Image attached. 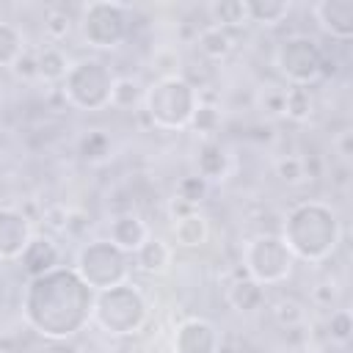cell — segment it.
Segmentation results:
<instances>
[{"label": "cell", "instance_id": "1", "mask_svg": "<svg viewBox=\"0 0 353 353\" xmlns=\"http://www.w3.org/2000/svg\"><path fill=\"white\" fill-rule=\"evenodd\" d=\"M94 290L74 268H55L30 279L22 292V317L44 339L63 342L91 323Z\"/></svg>", "mask_w": 353, "mask_h": 353}, {"label": "cell", "instance_id": "2", "mask_svg": "<svg viewBox=\"0 0 353 353\" xmlns=\"http://www.w3.org/2000/svg\"><path fill=\"white\" fill-rule=\"evenodd\" d=\"M342 237L339 215L325 201H301L284 215L281 240L287 243L290 254L295 259H303L309 265H320L328 259Z\"/></svg>", "mask_w": 353, "mask_h": 353}, {"label": "cell", "instance_id": "3", "mask_svg": "<svg viewBox=\"0 0 353 353\" xmlns=\"http://www.w3.org/2000/svg\"><path fill=\"white\" fill-rule=\"evenodd\" d=\"M149 320V301L146 295L124 281L119 287L94 292V306H91V323L108 334V336H132L138 334Z\"/></svg>", "mask_w": 353, "mask_h": 353}, {"label": "cell", "instance_id": "4", "mask_svg": "<svg viewBox=\"0 0 353 353\" xmlns=\"http://www.w3.org/2000/svg\"><path fill=\"white\" fill-rule=\"evenodd\" d=\"M196 105H199V88L182 74L157 77L143 91V110L149 121L165 132H179L190 127Z\"/></svg>", "mask_w": 353, "mask_h": 353}, {"label": "cell", "instance_id": "5", "mask_svg": "<svg viewBox=\"0 0 353 353\" xmlns=\"http://www.w3.org/2000/svg\"><path fill=\"white\" fill-rule=\"evenodd\" d=\"M113 80L116 77L108 63H102L97 58H83L69 66L66 77L61 80V94H63L66 105H72L74 110L97 113V110L110 108Z\"/></svg>", "mask_w": 353, "mask_h": 353}, {"label": "cell", "instance_id": "6", "mask_svg": "<svg viewBox=\"0 0 353 353\" xmlns=\"http://www.w3.org/2000/svg\"><path fill=\"white\" fill-rule=\"evenodd\" d=\"M130 268H132V256L119 251L110 240H91L80 245L74 254V273L94 292L130 281Z\"/></svg>", "mask_w": 353, "mask_h": 353}, {"label": "cell", "instance_id": "7", "mask_svg": "<svg viewBox=\"0 0 353 353\" xmlns=\"http://www.w3.org/2000/svg\"><path fill=\"white\" fill-rule=\"evenodd\" d=\"M295 256L281 234H256L243 245V273L262 287L281 284L292 276Z\"/></svg>", "mask_w": 353, "mask_h": 353}, {"label": "cell", "instance_id": "8", "mask_svg": "<svg viewBox=\"0 0 353 353\" xmlns=\"http://www.w3.org/2000/svg\"><path fill=\"white\" fill-rule=\"evenodd\" d=\"M80 39L94 50H113L130 33V11L124 3L116 0H91L83 6L80 19Z\"/></svg>", "mask_w": 353, "mask_h": 353}, {"label": "cell", "instance_id": "9", "mask_svg": "<svg viewBox=\"0 0 353 353\" xmlns=\"http://www.w3.org/2000/svg\"><path fill=\"white\" fill-rule=\"evenodd\" d=\"M323 47L303 33L287 36L279 41L276 52H273V66L276 72L290 83V85H312L323 77Z\"/></svg>", "mask_w": 353, "mask_h": 353}, {"label": "cell", "instance_id": "10", "mask_svg": "<svg viewBox=\"0 0 353 353\" xmlns=\"http://www.w3.org/2000/svg\"><path fill=\"white\" fill-rule=\"evenodd\" d=\"M33 240L30 218L11 204L0 207V262H17L28 243Z\"/></svg>", "mask_w": 353, "mask_h": 353}, {"label": "cell", "instance_id": "11", "mask_svg": "<svg viewBox=\"0 0 353 353\" xmlns=\"http://www.w3.org/2000/svg\"><path fill=\"white\" fill-rule=\"evenodd\" d=\"M221 342V331L207 317H185L171 339L174 353H215Z\"/></svg>", "mask_w": 353, "mask_h": 353}, {"label": "cell", "instance_id": "12", "mask_svg": "<svg viewBox=\"0 0 353 353\" xmlns=\"http://www.w3.org/2000/svg\"><path fill=\"white\" fill-rule=\"evenodd\" d=\"M312 14L323 33L336 41L353 39V0H320L312 6Z\"/></svg>", "mask_w": 353, "mask_h": 353}, {"label": "cell", "instance_id": "13", "mask_svg": "<svg viewBox=\"0 0 353 353\" xmlns=\"http://www.w3.org/2000/svg\"><path fill=\"white\" fill-rule=\"evenodd\" d=\"M17 262L25 270L28 279H39V276L61 268V248H58V243L52 237L33 234V240L28 243V248L22 251V256Z\"/></svg>", "mask_w": 353, "mask_h": 353}, {"label": "cell", "instance_id": "14", "mask_svg": "<svg viewBox=\"0 0 353 353\" xmlns=\"http://www.w3.org/2000/svg\"><path fill=\"white\" fill-rule=\"evenodd\" d=\"M152 237L146 221L138 215V212H119L116 218H110V226H108V240L124 251V254H135L146 240Z\"/></svg>", "mask_w": 353, "mask_h": 353}, {"label": "cell", "instance_id": "15", "mask_svg": "<svg viewBox=\"0 0 353 353\" xmlns=\"http://www.w3.org/2000/svg\"><path fill=\"white\" fill-rule=\"evenodd\" d=\"M171 259H174L171 245H168L165 240L154 237V234H152V237L132 254L135 268H138L141 273H146V276H163V273H168Z\"/></svg>", "mask_w": 353, "mask_h": 353}, {"label": "cell", "instance_id": "16", "mask_svg": "<svg viewBox=\"0 0 353 353\" xmlns=\"http://www.w3.org/2000/svg\"><path fill=\"white\" fill-rule=\"evenodd\" d=\"M226 303L240 314H254L265 306V287L243 273L226 287Z\"/></svg>", "mask_w": 353, "mask_h": 353}, {"label": "cell", "instance_id": "17", "mask_svg": "<svg viewBox=\"0 0 353 353\" xmlns=\"http://www.w3.org/2000/svg\"><path fill=\"white\" fill-rule=\"evenodd\" d=\"M196 174L204 182H223L229 174V154L221 143L204 141L196 152Z\"/></svg>", "mask_w": 353, "mask_h": 353}, {"label": "cell", "instance_id": "18", "mask_svg": "<svg viewBox=\"0 0 353 353\" xmlns=\"http://www.w3.org/2000/svg\"><path fill=\"white\" fill-rule=\"evenodd\" d=\"M171 234H174V243L179 248H201L210 240V223L196 210L190 215H182V218L171 221Z\"/></svg>", "mask_w": 353, "mask_h": 353}, {"label": "cell", "instance_id": "19", "mask_svg": "<svg viewBox=\"0 0 353 353\" xmlns=\"http://www.w3.org/2000/svg\"><path fill=\"white\" fill-rule=\"evenodd\" d=\"M196 44H199L201 55H207L210 61H223V58H229V52L234 50V36H232V30H226V28L207 25V28L199 30Z\"/></svg>", "mask_w": 353, "mask_h": 353}, {"label": "cell", "instance_id": "20", "mask_svg": "<svg viewBox=\"0 0 353 353\" xmlns=\"http://www.w3.org/2000/svg\"><path fill=\"white\" fill-rule=\"evenodd\" d=\"M69 66H72V61H69V58H66V52H63L61 47H55V44L41 47V50L36 52L39 80H44V83H61V80L66 77Z\"/></svg>", "mask_w": 353, "mask_h": 353}, {"label": "cell", "instance_id": "21", "mask_svg": "<svg viewBox=\"0 0 353 353\" xmlns=\"http://www.w3.org/2000/svg\"><path fill=\"white\" fill-rule=\"evenodd\" d=\"M207 14L212 19V25L218 28H243L248 25V8L245 0H212L207 6Z\"/></svg>", "mask_w": 353, "mask_h": 353}, {"label": "cell", "instance_id": "22", "mask_svg": "<svg viewBox=\"0 0 353 353\" xmlns=\"http://www.w3.org/2000/svg\"><path fill=\"white\" fill-rule=\"evenodd\" d=\"M245 8H248V22L273 28L287 19V14L292 11V3L290 0H245Z\"/></svg>", "mask_w": 353, "mask_h": 353}, {"label": "cell", "instance_id": "23", "mask_svg": "<svg viewBox=\"0 0 353 353\" xmlns=\"http://www.w3.org/2000/svg\"><path fill=\"white\" fill-rule=\"evenodd\" d=\"M143 91L146 85L138 77H116L113 88H110V108L116 110H135L138 105H143Z\"/></svg>", "mask_w": 353, "mask_h": 353}, {"label": "cell", "instance_id": "24", "mask_svg": "<svg viewBox=\"0 0 353 353\" xmlns=\"http://www.w3.org/2000/svg\"><path fill=\"white\" fill-rule=\"evenodd\" d=\"M290 121H309L314 116V97L306 85H287L284 88V113Z\"/></svg>", "mask_w": 353, "mask_h": 353}, {"label": "cell", "instance_id": "25", "mask_svg": "<svg viewBox=\"0 0 353 353\" xmlns=\"http://www.w3.org/2000/svg\"><path fill=\"white\" fill-rule=\"evenodd\" d=\"M270 314H273L276 325H281V328H287V331L301 328V325L306 323V317H309L306 306H303L298 298H279V301L270 306Z\"/></svg>", "mask_w": 353, "mask_h": 353}, {"label": "cell", "instance_id": "26", "mask_svg": "<svg viewBox=\"0 0 353 353\" xmlns=\"http://www.w3.org/2000/svg\"><path fill=\"white\" fill-rule=\"evenodd\" d=\"M25 39H22V30L14 25V22H3L0 19V66L3 69H11L14 61L25 52Z\"/></svg>", "mask_w": 353, "mask_h": 353}, {"label": "cell", "instance_id": "27", "mask_svg": "<svg viewBox=\"0 0 353 353\" xmlns=\"http://www.w3.org/2000/svg\"><path fill=\"white\" fill-rule=\"evenodd\" d=\"M273 174L284 185H303L309 179V165L301 154H281L273 160Z\"/></svg>", "mask_w": 353, "mask_h": 353}, {"label": "cell", "instance_id": "28", "mask_svg": "<svg viewBox=\"0 0 353 353\" xmlns=\"http://www.w3.org/2000/svg\"><path fill=\"white\" fill-rule=\"evenodd\" d=\"M190 127H193L199 135H204V138L215 135V132H218V127H221V108H218V105L204 102V99H201V94H199V105H196V110H193Z\"/></svg>", "mask_w": 353, "mask_h": 353}, {"label": "cell", "instance_id": "29", "mask_svg": "<svg viewBox=\"0 0 353 353\" xmlns=\"http://www.w3.org/2000/svg\"><path fill=\"white\" fill-rule=\"evenodd\" d=\"M72 17H69V11H63V8H50L47 14H44V22H41V30H44V36L52 41V44H58V41H63V39H69V33H72Z\"/></svg>", "mask_w": 353, "mask_h": 353}, {"label": "cell", "instance_id": "30", "mask_svg": "<svg viewBox=\"0 0 353 353\" xmlns=\"http://www.w3.org/2000/svg\"><path fill=\"white\" fill-rule=\"evenodd\" d=\"M110 149H113V143H110V138H108L102 130H91V132L80 141V154H83L88 163H102V160H108Z\"/></svg>", "mask_w": 353, "mask_h": 353}, {"label": "cell", "instance_id": "31", "mask_svg": "<svg viewBox=\"0 0 353 353\" xmlns=\"http://www.w3.org/2000/svg\"><path fill=\"white\" fill-rule=\"evenodd\" d=\"M207 190H210V182H204L199 174H190V176H182V179L176 182L174 196L182 199V201H188L190 207H199V204L204 201Z\"/></svg>", "mask_w": 353, "mask_h": 353}, {"label": "cell", "instance_id": "32", "mask_svg": "<svg viewBox=\"0 0 353 353\" xmlns=\"http://www.w3.org/2000/svg\"><path fill=\"white\" fill-rule=\"evenodd\" d=\"M325 328H328V339L331 342L347 345L350 334H353V314H350V309H334L328 323H325Z\"/></svg>", "mask_w": 353, "mask_h": 353}, {"label": "cell", "instance_id": "33", "mask_svg": "<svg viewBox=\"0 0 353 353\" xmlns=\"http://www.w3.org/2000/svg\"><path fill=\"white\" fill-rule=\"evenodd\" d=\"M256 105L265 116H281L284 113V88L281 85H262L259 94H256Z\"/></svg>", "mask_w": 353, "mask_h": 353}, {"label": "cell", "instance_id": "34", "mask_svg": "<svg viewBox=\"0 0 353 353\" xmlns=\"http://www.w3.org/2000/svg\"><path fill=\"white\" fill-rule=\"evenodd\" d=\"M339 295H342V290H339V284L331 281V279L317 281V284L312 287V303L320 306V309H336Z\"/></svg>", "mask_w": 353, "mask_h": 353}, {"label": "cell", "instance_id": "35", "mask_svg": "<svg viewBox=\"0 0 353 353\" xmlns=\"http://www.w3.org/2000/svg\"><path fill=\"white\" fill-rule=\"evenodd\" d=\"M152 69H157L160 77H174L179 74V52L171 47H163L152 55Z\"/></svg>", "mask_w": 353, "mask_h": 353}, {"label": "cell", "instance_id": "36", "mask_svg": "<svg viewBox=\"0 0 353 353\" xmlns=\"http://www.w3.org/2000/svg\"><path fill=\"white\" fill-rule=\"evenodd\" d=\"M11 72H14V77H19V80H39V69H36V52H33V50H25V52H22V55L14 61Z\"/></svg>", "mask_w": 353, "mask_h": 353}, {"label": "cell", "instance_id": "37", "mask_svg": "<svg viewBox=\"0 0 353 353\" xmlns=\"http://www.w3.org/2000/svg\"><path fill=\"white\" fill-rule=\"evenodd\" d=\"M334 149H336V154H339L345 163H350V160H353V130H342V132H336V138H334Z\"/></svg>", "mask_w": 353, "mask_h": 353}, {"label": "cell", "instance_id": "38", "mask_svg": "<svg viewBox=\"0 0 353 353\" xmlns=\"http://www.w3.org/2000/svg\"><path fill=\"white\" fill-rule=\"evenodd\" d=\"M66 218H69V210L63 204H52V207L44 210V221L52 229H66Z\"/></svg>", "mask_w": 353, "mask_h": 353}, {"label": "cell", "instance_id": "39", "mask_svg": "<svg viewBox=\"0 0 353 353\" xmlns=\"http://www.w3.org/2000/svg\"><path fill=\"white\" fill-rule=\"evenodd\" d=\"M190 212H196V207H190L188 201H182V199H168V215H171V221H176V218H182V215H190Z\"/></svg>", "mask_w": 353, "mask_h": 353}, {"label": "cell", "instance_id": "40", "mask_svg": "<svg viewBox=\"0 0 353 353\" xmlns=\"http://www.w3.org/2000/svg\"><path fill=\"white\" fill-rule=\"evenodd\" d=\"M317 353H347V345H336V342H325V345H320L317 347Z\"/></svg>", "mask_w": 353, "mask_h": 353}, {"label": "cell", "instance_id": "41", "mask_svg": "<svg viewBox=\"0 0 353 353\" xmlns=\"http://www.w3.org/2000/svg\"><path fill=\"white\" fill-rule=\"evenodd\" d=\"M215 353H237V345L221 336V342H218V350H215Z\"/></svg>", "mask_w": 353, "mask_h": 353}, {"label": "cell", "instance_id": "42", "mask_svg": "<svg viewBox=\"0 0 353 353\" xmlns=\"http://www.w3.org/2000/svg\"><path fill=\"white\" fill-rule=\"evenodd\" d=\"M0 265H3V262H0Z\"/></svg>", "mask_w": 353, "mask_h": 353}]
</instances>
